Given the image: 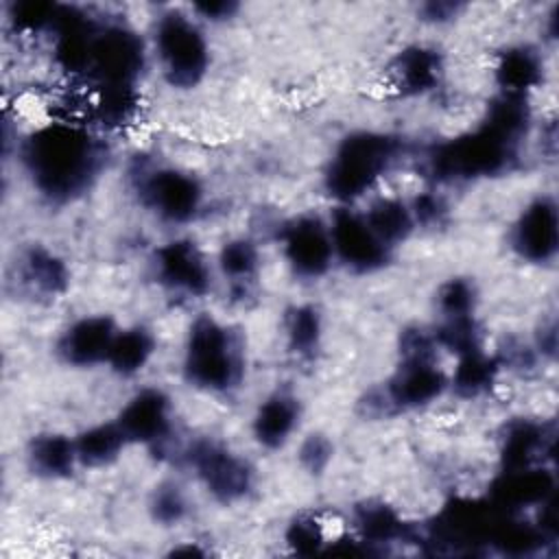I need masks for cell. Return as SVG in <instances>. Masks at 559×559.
Listing matches in <instances>:
<instances>
[{
    "mask_svg": "<svg viewBox=\"0 0 559 559\" xmlns=\"http://www.w3.org/2000/svg\"><path fill=\"white\" fill-rule=\"evenodd\" d=\"M319 334H321V321L317 310L308 306L295 308V312L288 319V338L295 352L306 354L314 349L319 343Z\"/></svg>",
    "mask_w": 559,
    "mask_h": 559,
    "instance_id": "484cf974",
    "label": "cell"
},
{
    "mask_svg": "<svg viewBox=\"0 0 559 559\" xmlns=\"http://www.w3.org/2000/svg\"><path fill=\"white\" fill-rule=\"evenodd\" d=\"M242 362L225 325L199 317L188 336L186 376L201 389L225 391L240 380Z\"/></svg>",
    "mask_w": 559,
    "mask_h": 559,
    "instance_id": "7a4b0ae2",
    "label": "cell"
},
{
    "mask_svg": "<svg viewBox=\"0 0 559 559\" xmlns=\"http://www.w3.org/2000/svg\"><path fill=\"white\" fill-rule=\"evenodd\" d=\"M393 142L380 133H354L338 146L330 173V194L341 201L360 197L393 159Z\"/></svg>",
    "mask_w": 559,
    "mask_h": 559,
    "instance_id": "3957f363",
    "label": "cell"
},
{
    "mask_svg": "<svg viewBox=\"0 0 559 559\" xmlns=\"http://www.w3.org/2000/svg\"><path fill=\"white\" fill-rule=\"evenodd\" d=\"M116 330L107 317H87L76 321L61 338V354L72 365H94L107 360Z\"/></svg>",
    "mask_w": 559,
    "mask_h": 559,
    "instance_id": "9a60e30c",
    "label": "cell"
},
{
    "mask_svg": "<svg viewBox=\"0 0 559 559\" xmlns=\"http://www.w3.org/2000/svg\"><path fill=\"white\" fill-rule=\"evenodd\" d=\"M330 454H332L330 443L323 441V439H319V437H310V439L304 443V448H301V459H304V463H306L310 469H321V467L328 463Z\"/></svg>",
    "mask_w": 559,
    "mask_h": 559,
    "instance_id": "1f68e13d",
    "label": "cell"
},
{
    "mask_svg": "<svg viewBox=\"0 0 559 559\" xmlns=\"http://www.w3.org/2000/svg\"><path fill=\"white\" fill-rule=\"evenodd\" d=\"M155 44L168 81L177 87H192L207 68V44L199 28L179 13L157 22Z\"/></svg>",
    "mask_w": 559,
    "mask_h": 559,
    "instance_id": "277c9868",
    "label": "cell"
},
{
    "mask_svg": "<svg viewBox=\"0 0 559 559\" xmlns=\"http://www.w3.org/2000/svg\"><path fill=\"white\" fill-rule=\"evenodd\" d=\"M299 417L297 402L284 393L271 395L266 402L260 404L255 419H253V432L255 439L266 448H280L293 432Z\"/></svg>",
    "mask_w": 559,
    "mask_h": 559,
    "instance_id": "e0dca14e",
    "label": "cell"
},
{
    "mask_svg": "<svg viewBox=\"0 0 559 559\" xmlns=\"http://www.w3.org/2000/svg\"><path fill=\"white\" fill-rule=\"evenodd\" d=\"M190 461L205 487L225 502L245 496L251 485V472L245 461L214 443L197 445Z\"/></svg>",
    "mask_w": 559,
    "mask_h": 559,
    "instance_id": "9c48e42d",
    "label": "cell"
},
{
    "mask_svg": "<svg viewBox=\"0 0 559 559\" xmlns=\"http://www.w3.org/2000/svg\"><path fill=\"white\" fill-rule=\"evenodd\" d=\"M496 72H498V81H500L504 94L524 96V92L539 81L542 63L533 50L513 48L502 55Z\"/></svg>",
    "mask_w": 559,
    "mask_h": 559,
    "instance_id": "ac0fdd59",
    "label": "cell"
},
{
    "mask_svg": "<svg viewBox=\"0 0 559 559\" xmlns=\"http://www.w3.org/2000/svg\"><path fill=\"white\" fill-rule=\"evenodd\" d=\"M116 424L127 441H159L168 432V400L162 391L144 389L129 400Z\"/></svg>",
    "mask_w": 559,
    "mask_h": 559,
    "instance_id": "5bb4252c",
    "label": "cell"
},
{
    "mask_svg": "<svg viewBox=\"0 0 559 559\" xmlns=\"http://www.w3.org/2000/svg\"><path fill=\"white\" fill-rule=\"evenodd\" d=\"M493 376H496V362L491 358H487L480 349H476V352L459 356V365L452 376V384L463 395H478L493 382Z\"/></svg>",
    "mask_w": 559,
    "mask_h": 559,
    "instance_id": "cb8c5ba5",
    "label": "cell"
},
{
    "mask_svg": "<svg viewBox=\"0 0 559 559\" xmlns=\"http://www.w3.org/2000/svg\"><path fill=\"white\" fill-rule=\"evenodd\" d=\"M288 542L299 552L317 550L319 544H323L321 522L317 518H310V515H299L288 528Z\"/></svg>",
    "mask_w": 559,
    "mask_h": 559,
    "instance_id": "f546056e",
    "label": "cell"
},
{
    "mask_svg": "<svg viewBox=\"0 0 559 559\" xmlns=\"http://www.w3.org/2000/svg\"><path fill=\"white\" fill-rule=\"evenodd\" d=\"M513 144L515 142L507 140L489 124H485L472 135L443 144L435 153L432 166L441 177L491 175L504 168L507 159L511 157Z\"/></svg>",
    "mask_w": 559,
    "mask_h": 559,
    "instance_id": "5b68a950",
    "label": "cell"
},
{
    "mask_svg": "<svg viewBox=\"0 0 559 559\" xmlns=\"http://www.w3.org/2000/svg\"><path fill=\"white\" fill-rule=\"evenodd\" d=\"M26 280L46 293H57L66 286L63 264L48 251H31L26 258Z\"/></svg>",
    "mask_w": 559,
    "mask_h": 559,
    "instance_id": "d4e9b609",
    "label": "cell"
},
{
    "mask_svg": "<svg viewBox=\"0 0 559 559\" xmlns=\"http://www.w3.org/2000/svg\"><path fill=\"white\" fill-rule=\"evenodd\" d=\"M124 435L118 424L96 426L85 430L76 441V456L85 465H105L118 456L120 448L124 445Z\"/></svg>",
    "mask_w": 559,
    "mask_h": 559,
    "instance_id": "603a6c76",
    "label": "cell"
},
{
    "mask_svg": "<svg viewBox=\"0 0 559 559\" xmlns=\"http://www.w3.org/2000/svg\"><path fill=\"white\" fill-rule=\"evenodd\" d=\"M441 63L435 50L428 48H408L397 55L391 76L393 85L404 94H421L439 81Z\"/></svg>",
    "mask_w": 559,
    "mask_h": 559,
    "instance_id": "2e32d148",
    "label": "cell"
},
{
    "mask_svg": "<svg viewBox=\"0 0 559 559\" xmlns=\"http://www.w3.org/2000/svg\"><path fill=\"white\" fill-rule=\"evenodd\" d=\"M151 352H153V338L144 330L135 328V330L116 334L109 356H107V362L118 373L129 376V373L140 371L146 365Z\"/></svg>",
    "mask_w": 559,
    "mask_h": 559,
    "instance_id": "7402d4cb",
    "label": "cell"
},
{
    "mask_svg": "<svg viewBox=\"0 0 559 559\" xmlns=\"http://www.w3.org/2000/svg\"><path fill=\"white\" fill-rule=\"evenodd\" d=\"M439 304H441V310L445 312L448 319L467 317L469 310H472V304H474L472 286L463 280L448 282L439 293Z\"/></svg>",
    "mask_w": 559,
    "mask_h": 559,
    "instance_id": "f1b7e54d",
    "label": "cell"
},
{
    "mask_svg": "<svg viewBox=\"0 0 559 559\" xmlns=\"http://www.w3.org/2000/svg\"><path fill=\"white\" fill-rule=\"evenodd\" d=\"M367 223L373 229V234L386 245H395L408 236L413 229V212L395 201V199H382L367 212Z\"/></svg>",
    "mask_w": 559,
    "mask_h": 559,
    "instance_id": "44dd1931",
    "label": "cell"
},
{
    "mask_svg": "<svg viewBox=\"0 0 559 559\" xmlns=\"http://www.w3.org/2000/svg\"><path fill=\"white\" fill-rule=\"evenodd\" d=\"M31 465L37 474L44 476H61L68 474L79 461L74 441L61 435H41L31 445Z\"/></svg>",
    "mask_w": 559,
    "mask_h": 559,
    "instance_id": "ffe728a7",
    "label": "cell"
},
{
    "mask_svg": "<svg viewBox=\"0 0 559 559\" xmlns=\"http://www.w3.org/2000/svg\"><path fill=\"white\" fill-rule=\"evenodd\" d=\"M448 380L430 358H406L395 378L386 386L389 404L397 408H415L441 395Z\"/></svg>",
    "mask_w": 559,
    "mask_h": 559,
    "instance_id": "7c38bea8",
    "label": "cell"
},
{
    "mask_svg": "<svg viewBox=\"0 0 559 559\" xmlns=\"http://www.w3.org/2000/svg\"><path fill=\"white\" fill-rule=\"evenodd\" d=\"M557 210L550 199L533 201L513 229V247L531 262H546L557 251Z\"/></svg>",
    "mask_w": 559,
    "mask_h": 559,
    "instance_id": "8fae6325",
    "label": "cell"
},
{
    "mask_svg": "<svg viewBox=\"0 0 559 559\" xmlns=\"http://www.w3.org/2000/svg\"><path fill=\"white\" fill-rule=\"evenodd\" d=\"M544 428L533 421H520L513 424L511 430L504 437V469H524L535 467V461L539 452L544 450Z\"/></svg>",
    "mask_w": 559,
    "mask_h": 559,
    "instance_id": "d6986e66",
    "label": "cell"
},
{
    "mask_svg": "<svg viewBox=\"0 0 559 559\" xmlns=\"http://www.w3.org/2000/svg\"><path fill=\"white\" fill-rule=\"evenodd\" d=\"M194 9L199 13H203L205 17L218 20V17H229L231 11L236 9V4H231V2H212V4H197Z\"/></svg>",
    "mask_w": 559,
    "mask_h": 559,
    "instance_id": "d6a6232c",
    "label": "cell"
},
{
    "mask_svg": "<svg viewBox=\"0 0 559 559\" xmlns=\"http://www.w3.org/2000/svg\"><path fill=\"white\" fill-rule=\"evenodd\" d=\"M35 186L55 199H70L87 188L98 153L87 133L74 124H52L37 131L24 151Z\"/></svg>",
    "mask_w": 559,
    "mask_h": 559,
    "instance_id": "6da1fadb",
    "label": "cell"
},
{
    "mask_svg": "<svg viewBox=\"0 0 559 559\" xmlns=\"http://www.w3.org/2000/svg\"><path fill=\"white\" fill-rule=\"evenodd\" d=\"M183 498L177 487H162L155 496V515L162 522H177L183 513Z\"/></svg>",
    "mask_w": 559,
    "mask_h": 559,
    "instance_id": "4dcf8cb0",
    "label": "cell"
},
{
    "mask_svg": "<svg viewBox=\"0 0 559 559\" xmlns=\"http://www.w3.org/2000/svg\"><path fill=\"white\" fill-rule=\"evenodd\" d=\"M358 522H360L358 526L362 531V537L369 542H389L402 533V524L397 515L382 504L362 509Z\"/></svg>",
    "mask_w": 559,
    "mask_h": 559,
    "instance_id": "4316f807",
    "label": "cell"
},
{
    "mask_svg": "<svg viewBox=\"0 0 559 559\" xmlns=\"http://www.w3.org/2000/svg\"><path fill=\"white\" fill-rule=\"evenodd\" d=\"M142 194L146 203L168 221H188L201 203L199 183L190 175L177 170H157L148 175L142 183Z\"/></svg>",
    "mask_w": 559,
    "mask_h": 559,
    "instance_id": "30bf717a",
    "label": "cell"
},
{
    "mask_svg": "<svg viewBox=\"0 0 559 559\" xmlns=\"http://www.w3.org/2000/svg\"><path fill=\"white\" fill-rule=\"evenodd\" d=\"M284 251L290 266L306 277L321 275L334 255L330 227L319 218L304 216L297 218L284 234Z\"/></svg>",
    "mask_w": 559,
    "mask_h": 559,
    "instance_id": "ba28073f",
    "label": "cell"
},
{
    "mask_svg": "<svg viewBox=\"0 0 559 559\" xmlns=\"http://www.w3.org/2000/svg\"><path fill=\"white\" fill-rule=\"evenodd\" d=\"M159 280L177 290L190 295L205 293L210 284V271L199 249L188 240H173L157 249L155 255Z\"/></svg>",
    "mask_w": 559,
    "mask_h": 559,
    "instance_id": "4fadbf2b",
    "label": "cell"
},
{
    "mask_svg": "<svg viewBox=\"0 0 559 559\" xmlns=\"http://www.w3.org/2000/svg\"><path fill=\"white\" fill-rule=\"evenodd\" d=\"M142 61L144 50L135 33L120 26L94 33L90 70L98 74L103 85H133Z\"/></svg>",
    "mask_w": 559,
    "mask_h": 559,
    "instance_id": "8992f818",
    "label": "cell"
},
{
    "mask_svg": "<svg viewBox=\"0 0 559 559\" xmlns=\"http://www.w3.org/2000/svg\"><path fill=\"white\" fill-rule=\"evenodd\" d=\"M330 236L334 253L358 271H371L386 258V245L373 234L367 218L352 210H338L334 214Z\"/></svg>",
    "mask_w": 559,
    "mask_h": 559,
    "instance_id": "52a82bcc",
    "label": "cell"
},
{
    "mask_svg": "<svg viewBox=\"0 0 559 559\" xmlns=\"http://www.w3.org/2000/svg\"><path fill=\"white\" fill-rule=\"evenodd\" d=\"M221 266H223L225 275H229L234 282H245L253 275V271L258 266V253L251 242L234 240L223 247Z\"/></svg>",
    "mask_w": 559,
    "mask_h": 559,
    "instance_id": "83f0119b",
    "label": "cell"
}]
</instances>
